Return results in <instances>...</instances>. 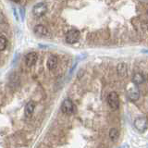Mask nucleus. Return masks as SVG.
Returning a JSON list of instances; mask_svg holds the SVG:
<instances>
[{
    "label": "nucleus",
    "mask_w": 148,
    "mask_h": 148,
    "mask_svg": "<svg viewBox=\"0 0 148 148\" xmlns=\"http://www.w3.org/2000/svg\"><path fill=\"white\" fill-rule=\"evenodd\" d=\"M80 32L76 29H71L69 30L67 34H66V42L68 44H71V45H73V44H76L77 42L80 39Z\"/></svg>",
    "instance_id": "f03ea898"
},
{
    "label": "nucleus",
    "mask_w": 148,
    "mask_h": 148,
    "mask_svg": "<svg viewBox=\"0 0 148 148\" xmlns=\"http://www.w3.org/2000/svg\"><path fill=\"white\" fill-rule=\"evenodd\" d=\"M145 82V77L143 75V73L141 72H136L133 74V77H132V82L134 84L139 85V84H142Z\"/></svg>",
    "instance_id": "6e6552de"
},
{
    "label": "nucleus",
    "mask_w": 148,
    "mask_h": 148,
    "mask_svg": "<svg viewBox=\"0 0 148 148\" xmlns=\"http://www.w3.org/2000/svg\"><path fill=\"white\" fill-rule=\"evenodd\" d=\"M34 34L38 36H45L47 34V32H48L47 29H46L44 25H36L34 27Z\"/></svg>",
    "instance_id": "9b49d317"
},
{
    "label": "nucleus",
    "mask_w": 148,
    "mask_h": 148,
    "mask_svg": "<svg viewBox=\"0 0 148 148\" xmlns=\"http://www.w3.org/2000/svg\"><path fill=\"white\" fill-rule=\"evenodd\" d=\"M20 10H21V18H22V20H23V18H24V10H22V8H21Z\"/></svg>",
    "instance_id": "dca6fc26"
},
{
    "label": "nucleus",
    "mask_w": 148,
    "mask_h": 148,
    "mask_svg": "<svg viewBox=\"0 0 148 148\" xmlns=\"http://www.w3.org/2000/svg\"><path fill=\"white\" fill-rule=\"evenodd\" d=\"M117 71H118V74L119 76H121V77H125L127 75V73H128V67H127V65L125 64V63H120L118 65V67H117Z\"/></svg>",
    "instance_id": "f8f14e48"
},
{
    "label": "nucleus",
    "mask_w": 148,
    "mask_h": 148,
    "mask_svg": "<svg viewBox=\"0 0 148 148\" xmlns=\"http://www.w3.org/2000/svg\"><path fill=\"white\" fill-rule=\"evenodd\" d=\"M119 137V132L118 131V129L112 128L109 131V138L112 141H117Z\"/></svg>",
    "instance_id": "ddd939ff"
},
{
    "label": "nucleus",
    "mask_w": 148,
    "mask_h": 148,
    "mask_svg": "<svg viewBox=\"0 0 148 148\" xmlns=\"http://www.w3.org/2000/svg\"><path fill=\"white\" fill-rule=\"evenodd\" d=\"M58 58L56 57V56H51V57H49L46 65H47V68L50 71H52V69H55L56 67L58 66Z\"/></svg>",
    "instance_id": "9d476101"
},
{
    "label": "nucleus",
    "mask_w": 148,
    "mask_h": 148,
    "mask_svg": "<svg viewBox=\"0 0 148 148\" xmlns=\"http://www.w3.org/2000/svg\"><path fill=\"white\" fill-rule=\"evenodd\" d=\"M8 40L5 36H0V51H3L7 48Z\"/></svg>",
    "instance_id": "4468645a"
},
{
    "label": "nucleus",
    "mask_w": 148,
    "mask_h": 148,
    "mask_svg": "<svg viewBox=\"0 0 148 148\" xmlns=\"http://www.w3.org/2000/svg\"><path fill=\"white\" fill-rule=\"evenodd\" d=\"M47 11V6L46 4L44 2H40L34 5V8H32V14L35 17H42L44 16L45 14Z\"/></svg>",
    "instance_id": "7ed1b4c3"
},
{
    "label": "nucleus",
    "mask_w": 148,
    "mask_h": 148,
    "mask_svg": "<svg viewBox=\"0 0 148 148\" xmlns=\"http://www.w3.org/2000/svg\"><path fill=\"white\" fill-rule=\"evenodd\" d=\"M134 127H135L139 132H143L147 129V119L146 118H137L134 120Z\"/></svg>",
    "instance_id": "39448f33"
},
{
    "label": "nucleus",
    "mask_w": 148,
    "mask_h": 148,
    "mask_svg": "<svg viewBox=\"0 0 148 148\" xmlns=\"http://www.w3.org/2000/svg\"><path fill=\"white\" fill-rule=\"evenodd\" d=\"M38 59V55L36 52H30L25 56V63L28 67H32Z\"/></svg>",
    "instance_id": "423d86ee"
},
{
    "label": "nucleus",
    "mask_w": 148,
    "mask_h": 148,
    "mask_svg": "<svg viewBox=\"0 0 148 148\" xmlns=\"http://www.w3.org/2000/svg\"><path fill=\"white\" fill-rule=\"evenodd\" d=\"M61 111L66 115H71L75 111V106H74L73 102L71 99H66L63 101L61 105Z\"/></svg>",
    "instance_id": "20e7f679"
},
{
    "label": "nucleus",
    "mask_w": 148,
    "mask_h": 148,
    "mask_svg": "<svg viewBox=\"0 0 148 148\" xmlns=\"http://www.w3.org/2000/svg\"><path fill=\"white\" fill-rule=\"evenodd\" d=\"M108 104L114 110H117L119 108V97L116 92H111L108 95Z\"/></svg>",
    "instance_id": "f257e3e1"
},
{
    "label": "nucleus",
    "mask_w": 148,
    "mask_h": 148,
    "mask_svg": "<svg viewBox=\"0 0 148 148\" xmlns=\"http://www.w3.org/2000/svg\"><path fill=\"white\" fill-rule=\"evenodd\" d=\"M6 18H5V16H4V14L0 11V23L1 24H4V23H6Z\"/></svg>",
    "instance_id": "2eb2a0df"
},
{
    "label": "nucleus",
    "mask_w": 148,
    "mask_h": 148,
    "mask_svg": "<svg viewBox=\"0 0 148 148\" xmlns=\"http://www.w3.org/2000/svg\"><path fill=\"white\" fill-rule=\"evenodd\" d=\"M11 1L15 2V3H18V2H20V0H11Z\"/></svg>",
    "instance_id": "f3484780"
},
{
    "label": "nucleus",
    "mask_w": 148,
    "mask_h": 148,
    "mask_svg": "<svg viewBox=\"0 0 148 148\" xmlns=\"http://www.w3.org/2000/svg\"><path fill=\"white\" fill-rule=\"evenodd\" d=\"M34 108H35V104L32 101L29 102V103L25 106L24 113H25V116L27 118H31L32 117V114H34Z\"/></svg>",
    "instance_id": "1a4fd4ad"
},
{
    "label": "nucleus",
    "mask_w": 148,
    "mask_h": 148,
    "mask_svg": "<svg viewBox=\"0 0 148 148\" xmlns=\"http://www.w3.org/2000/svg\"><path fill=\"white\" fill-rule=\"evenodd\" d=\"M128 96L131 100L136 101L139 99V97H140V91H139V89L137 87L130 88V89L128 90Z\"/></svg>",
    "instance_id": "0eeeda50"
}]
</instances>
